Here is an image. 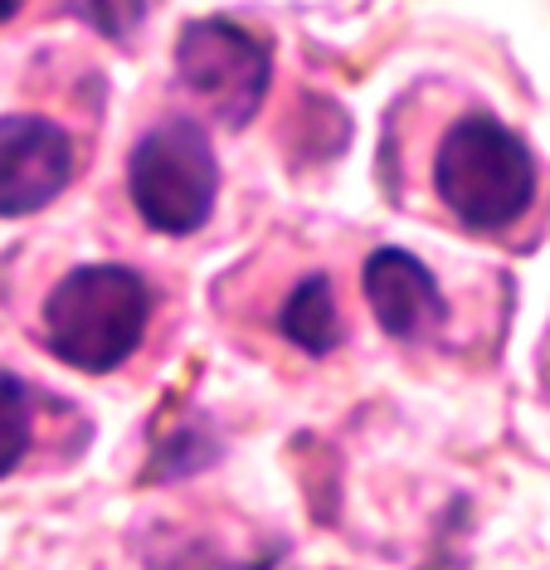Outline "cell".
Segmentation results:
<instances>
[{
	"label": "cell",
	"instance_id": "6da1fadb",
	"mask_svg": "<svg viewBox=\"0 0 550 570\" xmlns=\"http://www.w3.org/2000/svg\"><path fill=\"white\" fill-rule=\"evenodd\" d=\"M536 151L497 112L473 108L449 122L434 151V196L468 235H502L536 205Z\"/></svg>",
	"mask_w": 550,
	"mask_h": 570
},
{
	"label": "cell",
	"instance_id": "7a4b0ae2",
	"mask_svg": "<svg viewBox=\"0 0 550 570\" xmlns=\"http://www.w3.org/2000/svg\"><path fill=\"white\" fill-rule=\"evenodd\" d=\"M147 322L151 288L127 264H78L45 297V346L84 375H108L132 361Z\"/></svg>",
	"mask_w": 550,
	"mask_h": 570
},
{
	"label": "cell",
	"instance_id": "3957f363",
	"mask_svg": "<svg viewBox=\"0 0 550 570\" xmlns=\"http://www.w3.org/2000/svg\"><path fill=\"white\" fill-rule=\"evenodd\" d=\"M219 196V161L205 122L195 118H161L137 137L127 157V200L141 225L156 235H200L215 215Z\"/></svg>",
	"mask_w": 550,
	"mask_h": 570
},
{
	"label": "cell",
	"instance_id": "277c9868",
	"mask_svg": "<svg viewBox=\"0 0 550 570\" xmlns=\"http://www.w3.org/2000/svg\"><path fill=\"white\" fill-rule=\"evenodd\" d=\"M176 79L205 118L239 132L273 88V49L229 16L190 20L176 40Z\"/></svg>",
	"mask_w": 550,
	"mask_h": 570
},
{
	"label": "cell",
	"instance_id": "5b68a950",
	"mask_svg": "<svg viewBox=\"0 0 550 570\" xmlns=\"http://www.w3.org/2000/svg\"><path fill=\"white\" fill-rule=\"evenodd\" d=\"M78 151L59 122L39 112L0 118V219H24L49 210L73 180Z\"/></svg>",
	"mask_w": 550,
	"mask_h": 570
},
{
	"label": "cell",
	"instance_id": "8992f818",
	"mask_svg": "<svg viewBox=\"0 0 550 570\" xmlns=\"http://www.w3.org/2000/svg\"><path fill=\"white\" fill-rule=\"evenodd\" d=\"M361 293H365V307L380 322V332L395 336V342H424L443 322V313H449L429 264L414 258L410 249H395V244H380V249L365 254Z\"/></svg>",
	"mask_w": 550,
	"mask_h": 570
},
{
	"label": "cell",
	"instance_id": "52a82bcc",
	"mask_svg": "<svg viewBox=\"0 0 550 570\" xmlns=\"http://www.w3.org/2000/svg\"><path fill=\"white\" fill-rule=\"evenodd\" d=\"M278 332L287 336L293 346H303L307 356H326L342 346V307H336V293H332V278L326 274H307L293 293L283 297L278 307Z\"/></svg>",
	"mask_w": 550,
	"mask_h": 570
},
{
	"label": "cell",
	"instance_id": "ba28073f",
	"mask_svg": "<svg viewBox=\"0 0 550 570\" xmlns=\"http://www.w3.org/2000/svg\"><path fill=\"white\" fill-rule=\"evenodd\" d=\"M30 453V391L20 375L0 371V478L16 473Z\"/></svg>",
	"mask_w": 550,
	"mask_h": 570
},
{
	"label": "cell",
	"instance_id": "9c48e42d",
	"mask_svg": "<svg viewBox=\"0 0 550 570\" xmlns=\"http://www.w3.org/2000/svg\"><path fill=\"white\" fill-rule=\"evenodd\" d=\"M73 20H84L102 40H127V35L141 30L151 0H63Z\"/></svg>",
	"mask_w": 550,
	"mask_h": 570
},
{
	"label": "cell",
	"instance_id": "30bf717a",
	"mask_svg": "<svg viewBox=\"0 0 550 570\" xmlns=\"http://www.w3.org/2000/svg\"><path fill=\"white\" fill-rule=\"evenodd\" d=\"M20 6H24V0H0V24L16 20V16H20Z\"/></svg>",
	"mask_w": 550,
	"mask_h": 570
}]
</instances>
